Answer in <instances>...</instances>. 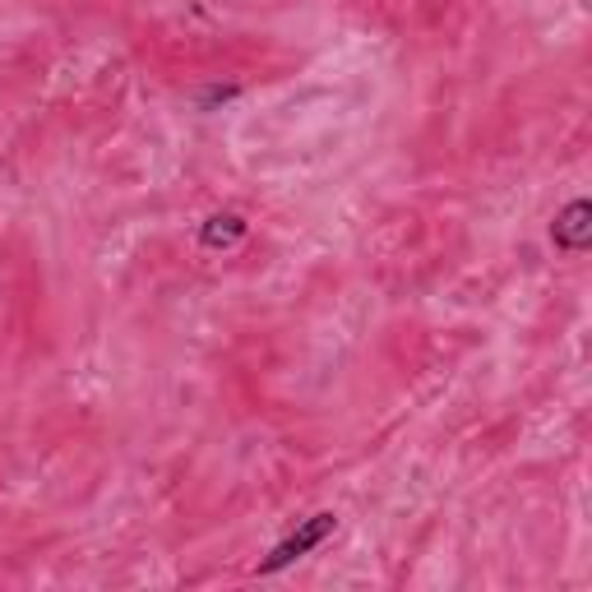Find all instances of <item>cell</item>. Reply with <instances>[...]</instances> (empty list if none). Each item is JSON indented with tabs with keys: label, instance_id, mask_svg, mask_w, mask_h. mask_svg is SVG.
Wrapping results in <instances>:
<instances>
[{
	"label": "cell",
	"instance_id": "obj_1",
	"mask_svg": "<svg viewBox=\"0 0 592 592\" xmlns=\"http://www.w3.org/2000/svg\"><path fill=\"white\" fill-rule=\"evenodd\" d=\"M333 528H339V513H329V509H324V513H311V519H301V523L260 560V574H278V570H288V564H297L301 555H311Z\"/></svg>",
	"mask_w": 592,
	"mask_h": 592
},
{
	"label": "cell",
	"instance_id": "obj_2",
	"mask_svg": "<svg viewBox=\"0 0 592 592\" xmlns=\"http://www.w3.org/2000/svg\"><path fill=\"white\" fill-rule=\"evenodd\" d=\"M551 241L564 255H583L592 246V204L588 199H570L551 222Z\"/></svg>",
	"mask_w": 592,
	"mask_h": 592
},
{
	"label": "cell",
	"instance_id": "obj_4",
	"mask_svg": "<svg viewBox=\"0 0 592 592\" xmlns=\"http://www.w3.org/2000/svg\"><path fill=\"white\" fill-rule=\"evenodd\" d=\"M227 97H237V89H209L204 93V107H209V102H227Z\"/></svg>",
	"mask_w": 592,
	"mask_h": 592
},
{
	"label": "cell",
	"instance_id": "obj_3",
	"mask_svg": "<svg viewBox=\"0 0 592 592\" xmlns=\"http://www.w3.org/2000/svg\"><path fill=\"white\" fill-rule=\"evenodd\" d=\"M246 237V218L241 214H214L209 222L199 227V246L204 250H227Z\"/></svg>",
	"mask_w": 592,
	"mask_h": 592
}]
</instances>
